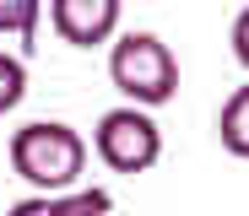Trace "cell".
Wrapping results in <instances>:
<instances>
[{"mask_svg": "<svg viewBox=\"0 0 249 216\" xmlns=\"http://www.w3.org/2000/svg\"><path fill=\"white\" fill-rule=\"evenodd\" d=\"M217 141H222V151H233V157L249 162V81L228 92V103L217 114Z\"/></svg>", "mask_w": 249, "mask_h": 216, "instance_id": "cell-6", "label": "cell"}, {"mask_svg": "<svg viewBox=\"0 0 249 216\" xmlns=\"http://www.w3.org/2000/svg\"><path fill=\"white\" fill-rule=\"evenodd\" d=\"M11 167L33 195L76 189L81 173H87V141H81V130L60 119H33L11 135Z\"/></svg>", "mask_w": 249, "mask_h": 216, "instance_id": "cell-1", "label": "cell"}, {"mask_svg": "<svg viewBox=\"0 0 249 216\" xmlns=\"http://www.w3.org/2000/svg\"><path fill=\"white\" fill-rule=\"evenodd\" d=\"M108 81L124 92V103L162 108L179 92V60L157 33H114L108 38Z\"/></svg>", "mask_w": 249, "mask_h": 216, "instance_id": "cell-2", "label": "cell"}, {"mask_svg": "<svg viewBox=\"0 0 249 216\" xmlns=\"http://www.w3.org/2000/svg\"><path fill=\"white\" fill-rule=\"evenodd\" d=\"M124 0H49V27L71 49H98L119 33Z\"/></svg>", "mask_w": 249, "mask_h": 216, "instance_id": "cell-4", "label": "cell"}, {"mask_svg": "<svg viewBox=\"0 0 249 216\" xmlns=\"http://www.w3.org/2000/svg\"><path fill=\"white\" fill-rule=\"evenodd\" d=\"M114 195L108 189H60V195H27L6 216H108Z\"/></svg>", "mask_w": 249, "mask_h": 216, "instance_id": "cell-5", "label": "cell"}, {"mask_svg": "<svg viewBox=\"0 0 249 216\" xmlns=\"http://www.w3.org/2000/svg\"><path fill=\"white\" fill-rule=\"evenodd\" d=\"M233 60H238V65L249 70V6H244V11L233 17Z\"/></svg>", "mask_w": 249, "mask_h": 216, "instance_id": "cell-9", "label": "cell"}, {"mask_svg": "<svg viewBox=\"0 0 249 216\" xmlns=\"http://www.w3.org/2000/svg\"><path fill=\"white\" fill-rule=\"evenodd\" d=\"M92 151H98V162L114 167V173H146V167H157V157H162V130H157V119H152V108H141V103L108 108V114L98 119V130H92Z\"/></svg>", "mask_w": 249, "mask_h": 216, "instance_id": "cell-3", "label": "cell"}, {"mask_svg": "<svg viewBox=\"0 0 249 216\" xmlns=\"http://www.w3.org/2000/svg\"><path fill=\"white\" fill-rule=\"evenodd\" d=\"M22 98H27V60L0 49V114H11Z\"/></svg>", "mask_w": 249, "mask_h": 216, "instance_id": "cell-8", "label": "cell"}, {"mask_svg": "<svg viewBox=\"0 0 249 216\" xmlns=\"http://www.w3.org/2000/svg\"><path fill=\"white\" fill-rule=\"evenodd\" d=\"M38 17H44V0H0V38H38Z\"/></svg>", "mask_w": 249, "mask_h": 216, "instance_id": "cell-7", "label": "cell"}]
</instances>
